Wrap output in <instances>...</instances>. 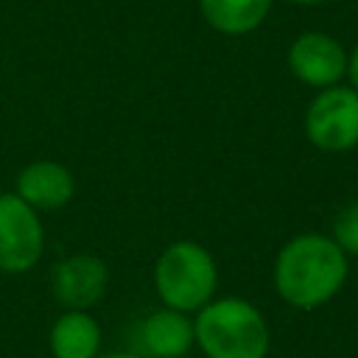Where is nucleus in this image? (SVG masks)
<instances>
[{
	"label": "nucleus",
	"instance_id": "1",
	"mask_svg": "<svg viewBox=\"0 0 358 358\" xmlns=\"http://www.w3.org/2000/svg\"><path fill=\"white\" fill-rule=\"evenodd\" d=\"M347 274L350 257L336 246L330 235L302 232L280 246L271 282L288 308L316 310L344 288Z\"/></svg>",
	"mask_w": 358,
	"mask_h": 358
},
{
	"label": "nucleus",
	"instance_id": "2",
	"mask_svg": "<svg viewBox=\"0 0 358 358\" xmlns=\"http://www.w3.org/2000/svg\"><path fill=\"white\" fill-rule=\"evenodd\" d=\"M193 330L204 358H266L271 347L266 316L243 296H213L193 313Z\"/></svg>",
	"mask_w": 358,
	"mask_h": 358
},
{
	"label": "nucleus",
	"instance_id": "3",
	"mask_svg": "<svg viewBox=\"0 0 358 358\" xmlns=\"http://www.w3.org/2000/svg\"><path fill=\"white\" fill-rule=\"evenodd\" d=\"M218 288V266L207 246L196 241L168 243L154 263V291L165 308L199 313Z\"/></svg>",
	"mask_w": 358,
	"mask_h": 358
},
{
	"label": "nucleus",
	"instance_id": "4",
	"mask_svg": "<svg viewBox=\"0 0 358 358\" xmlns=\"http://www.w3.org/2000/svg\"><path fill=\"white\" fill-rule=\"evenodd\" d=\"M305 137L324 154L358 145V90L333 84L313 95L305 109Z\"/></svg>",
	"mask_w": 358,
	"mask_h": 358
},
{
	"label": "nucleus",
	"instance_id": "5",
	"mask_svg": "<svg viewBox=\"0 0 358 358\" xmlns=\"http://www.w3.org/2000/svg\"><path fill=\"white\" fill-rule=\"evenodd\" d=\"M45 252L39 213L17 193H0V271L25 274Z\"/></svg>",
	"mask_w": 358,
	"mask_h": 358
},
{
	"label": "nucleus",
	"instance_id": "6",
	"mask_svg": "<svg viewBox=\"0 0 358 358\" xmlns=\"http://www.w3.org/2000/svg\"><path fill=\"white\" fill-rule=\"evenodd\" d=\"M109 288V268L98 255H70L59 260L50 271L53 299L64 310H90L95 308Z\"/></svg>",
	"mask_w": 358,
	"mask_h": 358
},
{
	"label": "nucleus",
	"instance_id": "7",
	"mask_svg": "<svg viewBox=\"0 0 358 358\" xmlns=\"http://www.w3.org/2000/svg\"><path fill=\"white\" fill-rule=\"evenodd\" d=\"M288 70L302 84L324 90L347 76V50L324 31H305L288 48Z\"/></svg>",
	"mask_w": 358,
	"mask_h": 358
},
{
	"label": "nucleus",
	"instance_id": "8",
	"mask_svg": "<svg viewBox=\"0 0 358 358\" xmlns=\"http://www.w3.org/2000/svg\"><path fill=\"white\" fill-rule=\"evenodd\" d=\"M14 193L39 210H62L76 196V176L67 165L53 159H36L17 173Z\"/></svg>",
	"mask_w": 358,
	"mask_h": 358
},
{
	"label": "nucleus",
	"instance_id": "9",
	"mask_svg": "<svg viewBox=\"0 0 358 358\" xmlns=\"http://www.w3.org/2000/svg\"><path fill=\"white\" fill-rule=\"evenodd\" d=\"M140 347L145 358H185L196 347L193 316L165 305L157 308L140 322Z\"/></svg>",
	"mask_w": 358,
	"mask_h": 358
},
{
	"label": "nucleus",
	"instance_id": "10",
	"mask_svg": "<svg viewBox=\"0 0 358 358\" xmlns=\"http://www.w3.org/2000/svg\"><path fill=\"white\" fill-rule=\"evenodd\" d=\"M103 330L90 310H64L53 319L48 347L53 358H98Z\"/></svg>",
	"mask_w": 358,
	"mask_h": 358
},
{
	"label": "nucleus",
	"instance_id": "11",
	"mask_svg": "<svg viewBox=\"0 0 358 358\" xmlns=\"http://www.w3.org/2000/svg\"><path fill=\"white\" fill-rule=\"evenodd\" d=\"M274 0H199L204 22L227 36H243L263 25Z\"/></svg>",
	"mask_w": 358,
	"mask_h": 358
},
{
	"label": "nucleus",
	"instance_id": "12",
	"mask_svg": "<svg viewBox=\"0 0 358 358\" xmlns=\"http://www.w3.org/2000/svg\"><path fill=\"white\" fill-rule=\"evenodd\" d=\"M330 238L336 241V246L347 257H358V201H352L344 210H338Z\"/></svg>",
	"mask_w": 358,
	"mask_h": 358
},
{
	"label": "nucleus",
	"instance_id": "13",
	"mask_svg": "<svg viewBox=\"0 0 358 358\" xmlns=\"http://www.w3.org/2000/svg\"><path fill=\"white\" fill-rule=\"evenodd\" d=\"M347 78H350V87L358 90V45L347 53Z\"/></svg>",
	"mask_w": 358,
	"mask_h": 358
},
{
	"label": "nucleus",
	"instance_id": "14",
	"mask_svg": "<svg viewBox=\"0 0 358 358\" xmlns=\"http://www.w3.org/2000/svg\"><path fill=\"white\" fill-rule=\"evenodd\" d=\"M98 358H145V355L134 352V350H120V352H106V355H98Z\"/></svg>",
	"mask_w": 358,
	"mask_h": 358
},
{
	"label": "nucleus",
	"instance_id": "15",
	"mask_svg": "<svg viewBox=\"0 0 358 358\" xmlns=\"http://www.w3.org/2000/svg\"><path fill=\"white\" fill-rule=\"evenodd\" d=\"M285 3H294V6H319V3H327V0H285Z\"/></svg>",
	"mask_w": 358,
	"mask_h": 358
}]
</instances>
